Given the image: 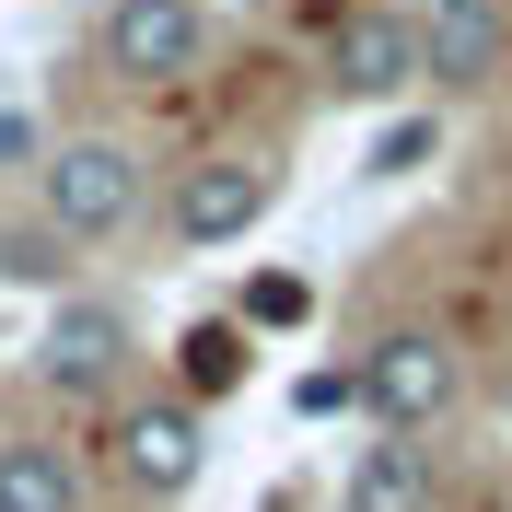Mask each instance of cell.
Returning <instances> with one entry per match:
<instances>
[{
    "mask_svg": "<svg viewBox=\"0 0 512 512\" xmlns=\"http://www.w3.org/2000/svg\"><path fill=\"white\" fill-rule=\"evenodd\" d=\"M140 198H152V175H140V152L105 140V128H82V140H59V152L35 163V210H47L70 245H117V233L140 222Z\"/></svg>",
    "mask_w": 512,
    "mask_h": 512,
    "instance_id": "cell-1",
    "label": "cell"
},
{
    "mask_svg": "<svg viewBox=\"0 0 512 512\" xmlns=\"http://www.w3.org/2000/svg\"><path fill=\"white\" fill-rule=\"evenodd\" d=\"M350 396L384 431H431V419H454V396H466V361H454L443 326H384V338H361Z\"/></svg>",
    "mask_w": 512,
    "mask_h": 512,
    "instance_id": "cell-2",
    "label": "cell"
},
{
    "mask_svg": "<svg viewBox=\"0 0 512 512\" xmlns=\"http://www.w3.org/2000/svg\"><path fill=\"white\" fill-rule=\"evenodd\" d=\"M105 454H117V478L140 489V501H187L198 466H210V419H198L187 384H152V396H128V408H117Z\"/></svg>",
    "mask_w": 512,
    "mask_h": 512,
    "instance_id": "cell-3",
    "label": "cell"
},
{
    "mask_svg": "<svg viewBox=\"0 0 512 512\" xmlns=\"http://www.w3.org/2000/svg\"><path fill=\"white\" fill-rule=\"evenodd\" d=\"M268 198H280V163H268V152H198V163H175L163 233H175L187 256H210V245H245V233L268 222Z\"/></svg>",
    "mask_w": 512,
    "mask_h": 512,
    "instance_id": "cell-4",
    "label": "cell"
},
{
    "mask_svg": "<svg viewBox=\"0 0 512 512\" xmlns=\"http://www.w3.org/2000/svg\"><path fill=\"white\" fill-rule=\"evenodd\" d=\"M210 59V0H117L105 12V70L163 94V82H187Z\"/></svg>",
    "mask_w": 512,
    "mask_h": 512,
    "instance_id": "cell-5",
    "label": "cell"
},
{
    "mask_svg": "<svg viewBox=\"0 0 512 512\" xmlns=\"http://www.w3.org/2000/svg\"><path fill=\"white\" fill-rule=\"evenodd\" d=\"M431 82V47H419V12L396 0H350V24H338V94L350 105H396Z\"/></svg>",
    "mask_w": 512,
    "mask_h": 512,
    "instance_id": "cell-6",
    "label": "cell"
},
{
    "mask_svg": "<svg viewBox=\"0 0 512 512\" xmlns=\"http://www.w3.org/2000/svg\"><path fill=\"white\" fill-rule=\"evenodd\" d=\"M128 361H140V338H128L117 303H59L47 338H35V384H47V396H117Z\"/></svg>",
    "mask_w": 512,
    "mask_h": 512,
    "instance_id": "cell-7",
    "label": "cell"
},
{
    "mask_svg": "<svg viewBox=\"0 0 512 512\" xmlns=\"http://www.w3.org/2000/svg\"><path fill=\"white\" fill-rule=\"evenodd\" d=\"M419 47H431V82H443V94L512 82V12L501 0H431V12H419Z\"/></svg>",
    "mask_w": 512,
    "mask_h": 512,
    "instance_id": "cell-8",
    "label": "cell"
},
{
    "mask_svg": "<svg viewBox=\"0 0 512 512\" xmlns=\"http://www.w3.org/2000/svg\"><path fill=\"white\" fill-rule=\"evenodd\" d=\"M338 512H443V466H431V443H419V431L361 443V454H350V489H338Z\"/></svg>",
    "mask_w": 512,
    "mask_h": 512,
    "instance_id": "cell-9",
    "label": "cell"
},
{
    "mask_svg": "<svg viewBox=\"0 0 512 512\" xmlns=\"http://www.w3.org/2000/svg\"><path fill=\"white\" fill-rule=\"evenodd\" d=\"M0 512H82V466H70L59 443L12 431V443H0Z\"/></svg>",
    "mask_w": 512,
    "mask_h": 512,
    "instance_id": "cell-10",
    "label": "cell"
},
{
    "mask_svg": "<svg viewBox=\"0 0 512 512\" xmlns=\"http://www.w3.org/2000/svg\"><path fill=\"white\" fill-rule=\"evenodd\" d=\"M175 373H187L198 408H210V396H233V384H245V326H187V361H175Z\"/></svg>",
    "mask_w": 512,
    "mask_h": 512,
    "instance_id": "cell-11",
    "label": "cell"
},
{
    "mask_svg": "<svg viewBox=\"0 0 512 512\" xmlns=\"http://www.w3.org/2000/svg\"><path fill=\"white\" fill-rule=\"evenodd\" d=\"M70 256H82V245H70V233H59V222H47V210H35V222H24V233H0V280H59Z\"/></svg>",
    "mask_w": 512,
    "mask_h": 512,
    "instance_id": "cell-12",
    "label": "cell"
},
{
    "mask_svg": "<svg viewBox=\"0 0 512 512\" xmlns=\"http://www.w3.org/2000/svg\"><path fill=\"white\" fill-rule=\"evenodd\" d=\"M303 315H315V291L291 280V268H256V280H245V326H268V338H280V326H303Z\"/></svg>",
    "mask_w": 512,
    "mask_h": 512,
    "instance_id": "cell-13",
    "label": "cell"
},
{
    "mask_svg": "<svg viewBox=\"0 0 512 512\" xmlns=\"http://www.w3.org/2000/svg\"><path fill=\"white\" fill-rule=\"evenodd\" d=\"M24 163H47V152H35V117H24V105H0V175H24Z\"/></svg>",
    "mask_w": 512,
    "mask_h": 512,
    "instance_id": "cell-14",
    "label": "cell"
},
{
    "mask_svg": "<svg viewBox=\"0 0 512 512\" xmlns=\"http://www.w3.org/2000/svg\"><path fill=\"white\" fill-rule=\"evenodd\" d=\"M315 12H350V0H315Z\"/></svg>",
    "mask_w": 512,
    "mask_h": 512,
    "instance_id": "cell-15",
    "label": "cell"
},
{
    "mask_svg": "<svg viewBox=\"0 0 512 512\" xmlns=\"http://www.w3.org/2000/svg\"><path fill=\"white\" fill-rule=\"evenodd\" d=\"M501 512H512V501H501Z\"/></svg>",
    "mask_w": 512,
    "mask_h": 512,
    "instance_id": "cell-16",
    "label": "cell"
}]
</instances>
